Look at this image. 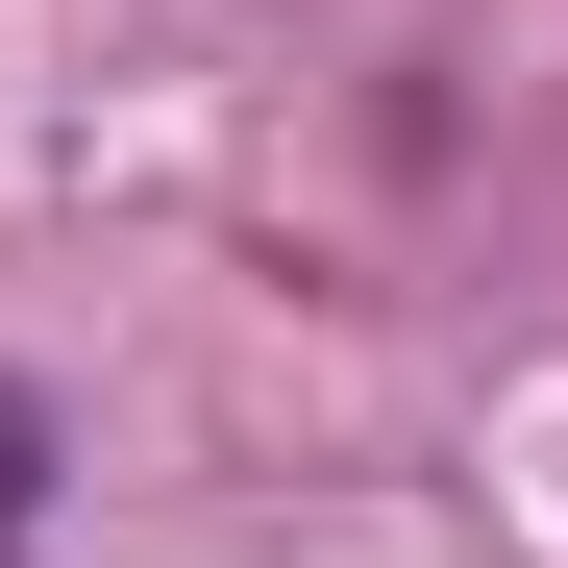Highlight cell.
I'll return each mask as SVG.
<instances>
[{
    "instance_id": "cell-1",
    "label": "cell",
    "mask_w": 568,
    "mask_h": 568,
    "mask_svg": "<svg viewBox=\"0 0 568 568\" xmlns=\"http://www.w3.org/2000/svg\"><path fill=\"white\" fill-rule=\"evenodd\" d=\"M26 469H50V420H26V396H0V519H26Z\"/></svg>"
}]
</instances>
